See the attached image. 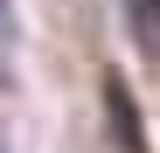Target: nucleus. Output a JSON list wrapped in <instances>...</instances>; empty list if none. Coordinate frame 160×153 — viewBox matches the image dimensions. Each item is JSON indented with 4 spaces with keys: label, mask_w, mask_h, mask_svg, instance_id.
Segmentation results:
<instances>
[{
    "label": "nucleus",
    "mask_w": 160,
    "mask_h": 153,
    "mask_svg": "<svg viewBox=\"0 0 160 153\" xmlns=\"http://www.w3.org/2000/svg\"><path fill=\"white\" fill-rule=\"evenodd\" d=\"M0 56H14V7L0 0Z\"/></svg>",
    "instance_id": "f03ea898"
},
{
    "label": "nucleus",
    "mask_w": 160,
    "mask_h": 153,
    "mask_svg": "<svg viewBox=\"0 0 160 153\" xmlns=\"http://www.w3.org/2000/svg\"><path fill=\"white\" fill-rule=\"evenodd\" d=\"M104 105H112V125H118V146H125V153H139V111H132L125 84H104Z\"/></svg>",
    "instance_id": "f257e3e1"
}]
</instances>
